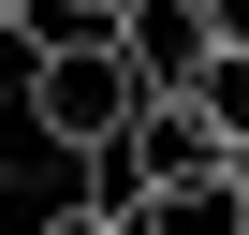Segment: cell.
<instances>
[{"instance_id": "6", "label": "cell", "mask_w": 249, "mask_h": 235, "mask_svg": "<svg viewBox=\"0 0 249 235\" xmlns=\"http://www.w3.org/2000/svg\"><path fill=\"white\" fill-rule=\"evenodd\" d=\"M30 235H132V220H117V206H44Z\"/></svg>"}, {"instance_id": "5", "label": "cell", "mask_w": 249, "mask_h": 235, "mask_svg": "<svg viewBox=\"0 0 249 235\" xmlns=\"http://www.w3.org/2000/svg\"><path fill=\"white\" fill-rule=\"evenodd\" d=\"M117 30H132V0H30L15 44H117Z\"/></svg>"}, {"instance_id": "2", "label": "cell", "mask_w": 249, "mask_h": 235, "mask_svg": "<svg viewBox=\"0 0 249 235\" xmlns=\"http://www.w3.org/2000/svg\"><path fill=\"white\" fill-rule=\"evenodd\" d=\"M132 74H147V103H191V74H205V15L191 0H132Z\"/></svg>"}, {"instance_id": "1", "label": "cell", "mask_w": 249, "mask_h": 235, "mask_svg": "<svg viewBox=\"0 0 249 235\" xmlns=\"http://www.w3.org/2000/svg\"><path fill=\"white\" fill-rule=\"evenodd\" d=\"M30 118H44V133L88 162V147H117V133H132V118H147V74H132V44H30Z\"/></svg>"}, {"instance_id": "3", "label": "cell", "mask_w": 249, "mask_h": 235, "mask_svg": "<svg viewBox=\"0 0 249 235\" xmlns=\"http://www.w3.org/2000/svg\"><path fill=\"white\" fill-rule=\"evenodd\" d=\"M132 235H249V176H234V162H220V176H176V191L132 206Z\"/></svg>"}, {"instance_id": "4", "label": "cell", "mask_w": 249, "mask_h": 235, "mask_svg": "<svg viewBox=\"0 0 249 235\" xmlns=\"http://www.w3.org/2000/svg\"><path fill=\"white\" fill-rule=\"evenodd\" d=\"M191 103L220 118V147L249 162V44H205V74H191Z\"/></svg>"}, {"instance_id": "7", "label": "cell", "mask_w": 249, "mask_h": 235, "mask_svg": "<svg viewBox=\"0 0 249 235\" xmlns=\"http://www.w3.org/2000/svg\"><path fill=\"white\" fill-rule=\"evenodd\" d=\"M191 15H205V44H249V0H191Z\"/></svg>"}, {"instance_id": "8", "label": "cell", "mask_w": 249, "mask_h": 235, "mask_svg": "<svg viewBox=\"0 0 249 235\" xmlns=\"http://www.w3.org/2000/svg\"><path fill=\"white\" fill-rule=\"evenodd\" d=\"M0 30H30V0H0Z\"/></svg>"}]
</instances>
